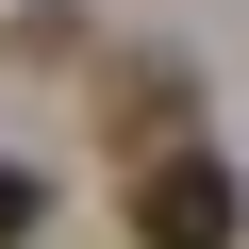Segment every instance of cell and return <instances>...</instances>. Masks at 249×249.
<instances>
[{"label": "cell", "instance_id": "obj_2", "mask_svg": "<svg viewBox=\"0 0 249 249\" xmlns=\"http://www.w3.org/2000/svg\"><path fill=\"white\" fill-rule=\"evenodd\" d=\"M34 216H50V183H34V166H0V249H17Z\"/></svg>", "mask_w": 249, "mask_h": 249}, {"label": "cell", "instance_id": "obj_1", "mask_svg": "<svg viewBox=\"0 0 249 249\" xmlns=\"http://www.w3.org/2000/svg\"><path fill=\"white\" fill-rule=\"evenodd\" d=\"M232 232H249L232 150H166V166H133V249H232Z\"/></svg>", "mask_w": 249, "mask_h": 249}]
</instances>
